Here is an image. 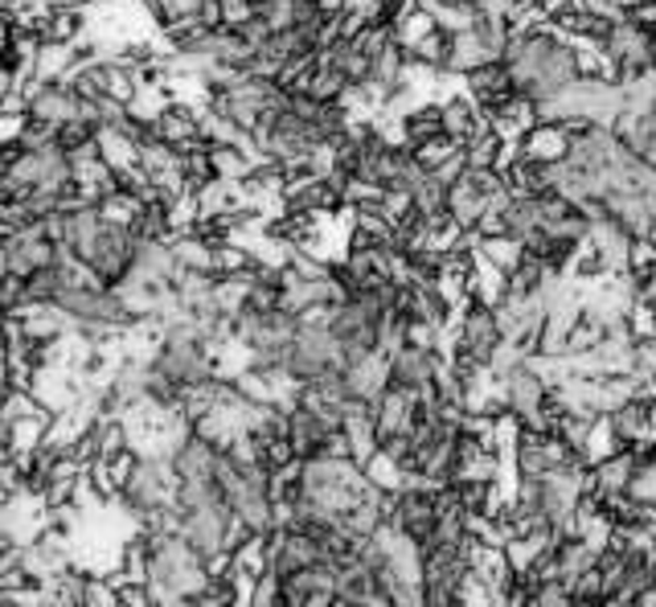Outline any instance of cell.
Returning <instances> with one entry per match:
<instances>
[{"label": "cell", "instance_id": "obj_1", "mask_svg": "<svg viewBox=\"0 0 656 607\" xmlns=\"http://www.w3.org/2000/svg\"><path fill=\"white\" fill-rule=\"evenodd\" d=\"M443 354H427V349H398L390 357V390H403L410 398H427L436 386V373Z\"/></svg>", "mask_w": 656, "mask_h": 607}, {"label": "cell", "instance_id": "obj_2", "mask_svg": "<svg viewBox=\"0 0 656 607\" xmlns=\"http://www.w3.org/2000/svg\"><path fill=\"white\" fill-rule=\"evenodd\" d=\"M83 103L86 99L70 83H34L29 86V119L50 123V128H62V123L83 116Z\"/></svg>", "mask_w": 656, "mask_h": 607}, {"label": "cell", "instance_id": "obj_3", "mask_svg": "<svg viewBox=\"0 0 656 607\" xmlns=\"http://www.w3.org/2000/svg\"><path fill=\"white\" fill-rule=\"evenodd\" d=\"M152 135L177 152H193L198 144H205L202 107H198V103H186V99H172L169 111L152 123Z\"/></svg>", "mask_w": 656, "mask_h": 607}, {"label": "cell", "instance_id": "obj_4", "mask_svg": "<svg viewBox=\"0 0 656 607\" xmlns=\"http://www.w3.org/2000/svg\"><path fill=\"white\" fill-rule=\"evenodd\" d=\"M517 144H522V160L538 165V169H554V165H562V160L571 156L574 135H571V128H566V123L541 119L538 128H529V132L517 140Z\"/></svg>", "mask_w": 656, "mask_h": 607}, {"label": "cell", "instance_id": "obj_5", "mask_svg": "<svg viewBox=\"0 0 656 607\" xmlns=\"http://www.w3.org/2000/svg\"><path fill=\"white\" fill-rule=\"evenodd\" d=\"M464 95H468L485 116H492V111H501V107L517 95V83H513L505 62H492V67H480V70H472V74H464Z\"/></svg>", "mask_w": 656, "mask_h": 607}, {"label": "cell", "instance_id": "obj_6", "mask_svg": "<svg viewBox=\"0 0 656 607\" xmlns=\"http://www.w3.org/2000/svg\"><path fill=\"white\" fill-rule=\"evenodd\" d=\"M488 119H492V132L501 135V140H522L529 128H538V123H541V107L529 99V95H522V91H517V95H513V99H509L501 111H492Z\"/></svg>", "mask_w": 656, "mask_h": 607}, {"label": "cell", "instance_id": "obj_7", "mask_svg": "<svg viewBox=\"0 0 656 607\" xmlns=\"http://www.w3.org/2000/svg\"><path fill=\"white\" fill-rule=\"evenodd\" d=\"M99 156L111 165L116 172L132 169V165H140V144H135L132 135H123L119 128H103L99 135Z\"/></svg>", "mask_w": 656, "mask_h": 607}, {"label": "cell", "instance_id": "obj_8", "mask_svg": "<svg viewBox=\"0 0 656 607\" xmlns=\"http://www.w3.org/2000/svg\"><path fill=\"white\" fill-rule=\"evenodd\" d=\"M99 214L107 226H119V230H132L135 222H140V214H144V202L140 198H132V193H123V189H116V193H107L99 202Z\"/></svg>", "mask_w": 656, "mask_h": 607}, {"label": "cell", "instance_id": "obj_9", "mask_svg": "<svg viewBox=\"0 0 656 607\" xmlns=\"http://www.w3.org/2000/svg\"><path fill=\"white\" fill-rule=\"evenodd\" d=\"M361 473H366V480H370V485H373L378 492H403V489H406L403 464H398L394 455H386V452L373 455V460L366 464V468H361Z\"/></svg>", "mask_w": 656, "mask_h": 607}, {"label": "cell", "instance_id": "obj_10", "mask_svg": "<svg viewBox=\"0 0 656 607\" xmlns=\"http://www.w3.org/2000/svg\"><path fill=\"white\" fill-rule=\"evenodd\" d=\"M509 140H501V135L492 132H480L472 144H464V156H468V169H497L501 172V152H505Z\"/></svg>", "mask_w": 656, "mask_h": 607}, {"label": "cell", "instance_id": "obj_11", "mask_svg": "<svg viewBox=\"0 0 656 607\" xmlns=\"http://www.w3.org/2000/svg\"><path fill=\"white\" fill-rule=\"evenodd\" d=\"M476 251L485 254L488 263H492V267H501L509 275V271L517 267V263H522L525 259V247L522 242H517V238L513 235H497V238H480V242H476Z\"/></svg>", "mask_w": 656, "mask_h": 607}, {"label": "cell", "instance_id": "obj_12", "mask_svg": "<svg viewBox=\"0 0 656 607\" xmlns=\"http://www.w3.org/2000/svg\"><path fill=\"white\" fill-rule=\"evenodd\" d=\"M460 152H464V144L443 132V135H436V140H427V144H419V148H415V160H419L427 172H436L439 165H448V160L460 156Z\"/></svg>", "mask_w": 656, "mask_h": 607}, {"label": "cell", "instance_id": "obj_13", "mask_svg": "<svg viewBox=\"0 0 656 607\" xmlns=\"http://www.w3.org/2000/svg\"><path fill=\"white\" fill-rule=\"evenodd\" d=\"M632 373H640L648 386L656 382V337L636 341V345H632Z\"/></svg>", "mask_w": 656, "mask_h": 607}, {"label": "cell", "instance_id": "obj_14", "mask_svg": "<svg viewBox=\"0 0 656 607\" xmlns=\"http://www.w3.org/2000/svg\"><path fill=\"white\" fill-rule=\"evenodd\" d=\"M198 21H202L210 34H214V29H226V4H222V0H202V4H198Z\"/></svg>", "mask_w": 656, "mask_h": 607}, {"label": "cell", "instance_id": "obj_15", "mask_svg": "<svg viewBox=\"0 0 656 607\" xmlns=\"http://www.w3.org/2000/svg\"><path fill=\"white\" fill-rule=\"evenodd\" d=\"M607 4H620V9H628V13H636L644 0H607Z\"/></svg>", "mask_w": 656, "mask_h": 607}]
</instances>
